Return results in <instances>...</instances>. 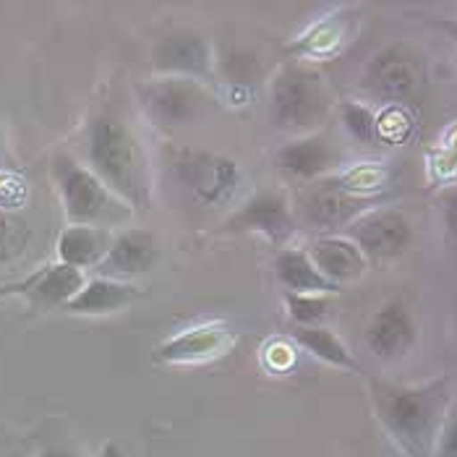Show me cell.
<instances>
[{"instance_id": "1", "label": "cell", "mask_w": 457, "mask_h": 457, "mask_svg": "<svg viewBox=\"0 0 457 457\" xmlns=\"http://www.w3.org/2000/svg\"><path fill=\"white\" fill-rule=\"evenodd\" d=\"M371 405L377 421L405 457H434L445 419L453 408L447 377L423 385H389L371 379Z\"/></svg>"}, {"instance_id": "2", "label": "cell", "mask_w": 457, "mask_h": 457, "mask_svg": "<svg viewBox=\"0 0 457 457\" xmlns=\"http://www.w3.org/2000/svg\"><path fill=\"white\" fill-rule=\"evenodd\" d=\"M87 168L131 210H146L149 162L137 134L115 115H97L87 129Z\"/></svg>"}, {"instance_id": "3", "label": "cell", "mask_w": 457, "mask_h": 457, "mask_svg": "<svg viewBox=\"0 0 457 457\" xmlns=\"http://www.w3.org/2000/svg\"><path fill=\"white\" fill-rule=\"evenodd\" d=\"M53 180L69 225L112 230L131 220L134 210L126 207L87 165L76 162L69 154L53 157Z\"/></svg>"}, {"instance_id": "4", "label": "cell", "mask_w": 457, "mask_h": 457, "mask_svg": "<svg viewBox=\"0 0 457 457\" xmlns=\"http://www.w3.org/2000/svg\"><path fill=\"white\" fill-rule=\"evenodd\" d=\"M329 107V97L321 76L303 66L282 69L270 89L272 123L293 137H312L321 126Z\"/></svg>"}, {"instance_id": "5", "label": "cell", "mask_w": 457, "mask_h": 457, "mask_svg": "<svg viewBox=\"0 0 457 457\" xmlns=\"http://www.w3.org/2000/svg\"><path fill=\"white\" fill-rule=\"evenodd\" d=\"M137 97L146 118L165 129L194 123L207 105V95L196 81L173 76H157L152 81H144L137 87Z\"/></svg>"}, {"instance_id": "6", "label": "cell", "mask_w": 457, "mask_h": 457, "mask_svg": "<svg viewBox=\"0 0 457 457\" xmlns=\"http://www.w3.org/2000/svg\"><path fill=\"white\" fill-rule=\"evenodd\" d=\"M176 176L199 202L207 204H225L244 180L236 160L196 149L180 152L176 160Z\"/></svg>"}, {"instance_id": "7", "label": "cell", "mask_w": 457, "mask_h": 457, "mask_svg": "<svg viewBox=\"0 0 457 457\" xmlns=\"http://www.w3.org/2000/svg\"><path fill=\"white\" fill-rule=\"evenodd\" d=\"M152 69L157 76H173L188 81H212L214 79V50L210 37L194 29H176L160 37L152 47Z\"/></svg>"}, {"instance_id": "8", "label": "cell", "mask_w": 457, "mask_h": 457, "mask_svg": "<svg viewBox=\"0 0 457 457\" xmlns=\"http://www.w3.org/2000/svg\"><path fill=\"white\" fill-rule=\"evenodd\" d=\"M371 204L374 202L358 194L348 178H321L303 199V214L314 228L335 230L348 228L353 220L371 210Z\"/></svg>"}, {"instance_id": "9", "label": "cell", "mask_w": 457, "mask_h": 457, "mask_svg": "<svg viewBox=\"0 0 457 457\" xmlns=\"http://www.w3.org/2000/svg\"><path fill=\"white\" fill-rule=\"evenodd\" d=\"M236 332L225 321H204L180 329L154 348V363L160 366H194L207 363L233 348Z\"/></svg>"}, {"instance_id": "10", "label": "cell", "mask_w": 457, "mask_h": 457, "mask_svg": "<svg viewBox=\"0 0 457 457\" xmlns=\"http://www.w3.org/2000/svg\"><path fill=\"white\" fill-rule=\"evenodd\" d=\"M348 238L366 259L389 262L411 246L413 228L403 212L369 210L348 225Z\"/></svg>"}, {"instance_id": "11", "label": "cell", "mask_w": 457, "mask_h": 457, "mask_svg": "<svg viewBox=\"0 0 457 457\" xmlns=\"http://www.w3.org/2000/svg\"><path fill=\"white\" fill-rule=\"evenodd\" d=\"M84 282H87L84 272L53 262V264L35 270L24 280L0 285V298L19 295V298H27L35 312H55V309L63 312L66 303L81 290Z\"/></svg>"}, {"instance_id": "12", "label": "cell", "mask_w": 457, "mask_h": 457, "mask_svg": "<svg viewBox=\"0 0 457 457\" xmlns=\"http://www.w3.org/2000/svg\"><path fill=\"white\" fill-rule=\"evenodd\" d=\"M220 233H256L272 244H285L295 233V220L280 191H264L233 212L220 225Z\"/></svg>"}, {"instance_id": "13", "label": "cell", "mask_w": 457, "mask_h": 457, "mask_svg": "<svg viewBox=\"0 0 457 457\" xmlns=\"http://www.w3.org/2000/svg\"><path fill=\"white\" fill-rule=\"evenodd\" d=\"M157 259H160L157 238L144 228H129L115 233L112 246L105 253V259L97 264V278L131 282L139 275L152 272Z\"/></svg>"}, {"instance_id": "14", "label": "cell", "mask_w": 457, "mask_h": 457, "mask_svg": "<svg viewBox=\"0 0 457 457\" xmlns=\"http://www.w3.org/2000/svg\"><path fill=\"white\" fill-rule=\"evenodd\" d=\"M416 343V319L403 301L385 303L366 327V345L379 361H397Z\"/></svg>"}, {"instance_id": "15", "label": "cell", "mask_w": 457, "mask_h": 457, "mask_svg": "<svg viewBox=\"0 0 457 457\" xmlns=\"http://www.w3.org/2000/svg\"><path fill=\"white\" fill-rule=\"evenodd\" d=\"M421 84L423 69L419 58L397 47L385 50L369 69V87L385 100H408L419 92Z\"/></svg>"}, {"instance_id": "16", "label": "cell", "mask_w": 457, "mask_h": 457, "mask_svg": "<svg viewBox=\"0 0 457 457\" xmlns=\"http://www.w3.org/2000/svg\"><path fill=\"white\" fill-rule=\"evenodd\" d=\"M141 295L144 290L134 282L92 278L81 285V290L71 298L63 312L73 317H107V314L129 309Z\"/></svg>"}, {"instance_id": "17", "label": "cell", "mask_w": 457, "mask_h": 457, "mask_svg": "<svg viewBox=\"0 0 457 457\" xmlns=\"http://www.w3.org/2000/svg\"><path fill=\"white\" fill-rule=\"evenodd\" d=\"M306 253L319 272L337 287L363 278V272L369 270V259L348 236H321Z\"/></svg>"}, {"instance_id": "18", "label": "cell", "mask_w": 457, "mask_h": 457, "mask_svg": "<svg viewBox=\"0 0 457 457\" xmlns=\"http://www.w3.org/2000/svg\"><path fill=\"white\" fill-rule=\"evenodd\" d=\"M278 168L282 173L298 180H321L329 176L337 165V152L329 146V141L321 137H298V139L287 141L275 157Z\"/></svg>"}, {"instance_id": "19", "label": "cell", "mask_w": 457, "mask_h": 457, "mask_svg": "<svg viewBox=\"0 0 457 457\" xmlns=\"http://www.w3.org/2000/svg\"><path fill=\"white\" fill-rule=\"evenodd\" d=\"M115 233L105 228H89V225H66L55 241L58 264H66L71 270H97V264L105 259L112 246Z\"/></svg>"}, {"instance_id": "20", "label": "cell", "mask_w": 457, "mask_h": 457, "mask_svg": "<svg viewBox=\"0 0 457 457\" xmlns=\"http://www.w3.org/2000/svg\"><path fill=\"white\" fill-rule=\"evenodd\" d=\"M275 275L282 287L295 295H332L340 290L319 272L303 248H282L275 259Z\"/></svg>"}, {"instance_id": "21", "label": "cell", "mask_w": 457, "mask_h": 457, "mask_svg": "<svg viewBox=\"0 0 457 457\" xmlns=\"http://www.w3.org/2000/svg\"><path fill=\"white\" fill-rule=\"evenodd\" d=\"M293 340L303 348L306 353H312L317 361L343 369V371H358L361 363L355 361V355L348 351V345L329 329V327H293Z\"/></svg>"}, {"instance_id": "22", "label": "cell", "mask_w": 457, "mask_h": 457, "mask_svg": "<svg viewBox=\"0 0 457 457\" xmlns=\"http://www.w3.org/2000/svg\"><path fill=\"white\" fill-rule=\"evenodd\" d=\"M32 244V228L13 212L0 210V267L19 262Z\"/></svg>"}, {"instance_id": "23", "label": "cell", "mask_w": 457, "mask_h": 457, "mask_svg": "<svg viewBox=\"0 0 457 457\" xmlns=\"http://www.w3.org/2000/svg\"><path fill=\"white\" fill-rule=\"evenodd\" d=\"M340 118H343L345 131L358 144H377L379 141V118L369 105L348 100L340 105Z\"/></svg>"}, {"instance_id": "24", "label": "cell", "mask_w": 457, "mask_h": 457, "mask_svg": "<svg viewBox=\"0 0 457 457\" xmlns=\"http://www.w3.org/2000/svg\"><path fill=\"white\" fill-rule=\"evenodd\" d=\"M287 317L295 327H317L329 312V295H295L285 293Z\"/></svg>"}, {"instance_id": "25", "label": "cell", "mask_w": 457, "mask_h": 457, "mask_svg": "<svg viewBox=\"0 0 457 457\" xmlns=\"http://www.w3.org/2000/svg\"><path fill=\"white\" fill-rule=\"evenodd\" d=\"M434 457H457V405L450 408L445 426L439 431L436 447H434Z\"/></svg>"}, {"instance_id": "26", "label": "cell", "mask_w": 457, "mask_h": 457, "mask_svg": "<svg viewBox=\"0 0 457 457\" xmlns=\"http://www.w3.org/2000/svg\"><path fill=\"white\" fill-rule=\"evenodd\" d=\"M445 225H447L450 236L457 241V188L445 196Z\"/></svg>"}, {"instance_id": "27", "label": "cell", "mask_w": 457, "mask_h": 457, "mask_svg": "<svg viewBox=\"0 0 457 457\" xmlns=\"http://www.w3.org/2000/svg\"><path fill=\"white\" fill-rule=\"evenodd\" d=\"M436 29H442L457 45V19H428Z\"/></svg>"}, {"instance_id": "28", "label": "cell", "mask_w": 457, "mask_h": 457, "mask_svg": "<svg viewBox=\"0 0 457 457\" xmlns=\"http://www.w3.org/2000/svg\"><path fill=\"white\" fill-rule=\"evenodd\" d=\"M39 457H79L76 453H71L66 447H47V450H42Z\"/></svg>"}, {"instance_id": "29", "label": "cell", "mask_w": 457, "mask_h": 457, "mask_svg": "<svg viewBox=\"0 0 457 457\" xmlns=\"http://www.w3.org/2000/svg\"><path fill=\"white\" fill-rule=\"evenodd\" d=\"M100 457H126V455H123V450H120L115 442H107L105 447H103V453H100Z\"/></svg>"}, {"instance_id": "30", "label": "cell", "mask_w": 457, "mask_h": 457, "mask_svg": "<svg viewBox=\"0 0 457 457\" xmlns=\"http://www.w3.org/2000/svg\"><path fill=\"white\" fill-rule=\"evenodd\" d=\"M5 162H8V144H5V134L0 129V170L5 168Z\"/></svg>"}, {"instance_id": "31", "label": "cell", "mask_w": 457, "mask_h": 457, "mask_svg": "<svg viewBox=\"0 0 457 457\" xmlns=\"http://www.w3.org/2000/svg\"><path fill=\"white\" fill-rule=\"evenodd\" d=\"M455 329H457V314H455Z\"/></svg>"}]
</instances>
